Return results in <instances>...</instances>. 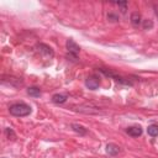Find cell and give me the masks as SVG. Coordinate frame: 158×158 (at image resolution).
I'll use <instances>...</instances> for the list:
<instances>
[{
	"label": "cell",
	"mask_w": 158,
	"mask_h": 158,
	"mask_svg": "<svg viewBox=\"0 0 158 158\" xmlns=\"http://www.w3.org/2000/svg\"><path fill=\"white\" fill-rule=\"evenodd\" d=\"M5 135L7 136V138L10 139H15L16 138V135H15V132H14V130L12 128H10V127H6L5 128Z\"/></svg>",
	"instance_id": "cell-14"
},
{
	"label": "cell",
	"mask_w": 158,
	"mask_h": 158,
	"mask_svg": "<svg viewBox=\"0 0 158 158\" xmlns=\"http://www.w3.org/2000/svg\"><path fill=\"white\" fill-rule=\"evenodd\" d=\"M27 94L32 98H38V96H41V89L37 86H31L27 89Z\"/></svg>",
	"instance_id": "cell-10"
},
{
	"label": "cell",
	"mask_w": 158,
	"mask_h": 158,
	"mask_svg": "<svg viewBox=\"0 0 158 158\" xmlns=\"http://www.w3.org/2000/svg\"><path fill=\"white\" fill-rule=\"evenodd\" d=\"M120 152V147L115 143H107L106 144V153L109 156H116Z\"/></svg>",
	"instance_id": "cell-7"
},
{
	"label": "cell",
	"mask_w": 158,
	"mask_h": 158,
	"mask_svg": "<svg viewBox=\"0 0 158 158\" xmlns=\"http://www.w3.org/2000/svg\"><path fill=\"white\" fill-rule=\"evenodd\" d=\"M72 130L74 131V132H77V133H79L80 136H84V135H86L88 133V130L84 127V126H81V125H79V123H72Z\"/></svg>",
	"instance_id": "cell-9"
},
{
	"label": "cell",
	"mask_w": 158,
	"mask_h": 158,
	"mask_svg": "<svg viewBox=\"0 0 158 158\" xmlns=\"http://www.w3.org/2000/svg\"><path fill=\"white\" fill-rule=\"evenodd\" d=\"M9 111L12 116H16V117H23V116H27L31 114L32 109L30 105L25 104V102H16V104H12L10 105L9 107Z\"/></svg>",
	"instance_id": "cell-1"
},
{
	"label": "cell",
	"mask_w": 158,
	"mask_h": 158,
	"mask_svg": "<svg viewBox=\"0 0 158 158\" xmlns=\"http://www.w3.org/2000/svg\"><path fill=\"white\" fill-rule=\"evenodd\" d=\"M130 20H131V23H132L135 27H138V26L142 23V17H141V14H139L138 11H133V12L131 14Z\"/></svg>",
	"instance_id": "cell-5"
},
{
	"label": "cell",
	"mask_w": 158,
	"mask_h": 158,
	"mask_svg": "<svg viewBox=\"0 0 158 158\" xmlns=\"http://www.w3.org/2000/svg\"><path fill=\"white\" fill-rule=\"evenodd\" d=\"M2 158H5V157H2Z\"/></svg>",
	"instance_id": "cell-16"
},
{
	"label": "cell",
	"mask_w": 158,
	"mask_h": 158,
	"mask_svg": "<svg viewBox=\"0 0 158 158\" xmlns=\"http://www.w3.org/2000/svg\"><path fill=\"white\" fill-rule=\"evenodd\" d=\"M115 4L121 9V12H122V14H126L127 5H128V2H127V1H117V2H115Z\"/></svg>",
	"instance_id": "cell-13"
},
{
	"label": "cell",
	"mask_w": 158,
	"mask_h": 158,
	"mask_svg": "<svg viewBox=\"0 0 158 158\" xmlns=\"http://www.w3.org/2000/svg\"><path fill=\"white\" fill-rule=\"evenodd\" d=\"M142 26H143V30H152L153 28V21L152 20H143L142 21Z\"/></svg>",
	"instance_id": "cell-12"
},
{
	"label": "cell",
	"mask_w": 158,
	"mask_h": 158,
	"mask_svg": "<svg viewBox=\"0 0 158 158\" xmlns=\"http://www.w3.org/2000/svg\"><path fill=\"white\" fill-rule=\"evenodd\" d=\"M85 86L90 90H96L99 86H100V78L95 74L93 75H89L86 79H85Z\"/></svg>",
	"instance_id": "cell-3"
},
{
	"label": "cell",
	"mask_w": 158,
	"mask_h": 158,
	"mask_svg": "<svg viewBox=\"0 0 158 158\" xmlns=\"http://www.w3.org/2000/svg\"><path fill=\"white\" fill-rule=\"evenodd\" d=\"M37 48H38V51H40L41 53L46 54L47 57H51V58H53V56H54V52H53V49H52L49 46H47V44H44V43H40V44H37Z\"/></svg>",
	"instance_id": "cell-4"
},
{
	"label": "cell",
	"mask_w": 158,
	"mask_h": 158,
	"mask_svg": "<svg viewBox=\"0 0 158 158\" xmlns=\"http://www.w3.org/2000/svg\"><path fill=\"white\" fill-rule=\"evenodd\" d=\"M67 99H68L67 94H54L52 96V102H54V104H63V102L67 101Z\"/></svg>",
	"instance_id": "cell-8"
},
{
	"label": "cell",
	"mask_w": 158,
	"mask_h": 158,
	"mask_svg": "<svg viewBox=\"0 0 158 158\" xmlns=\"http://www.w3.org/2000/svg\"><path fill=\"white\" fill-rule=\"evenodd\" d=\"M147 132H148V135L152 136V137L158 136V125H149L148 128H147Z\"/></svg>",
	"instance_id": "cell-11"
},
{
	"label": "cell",
	"mask_w": 158,
	"mask_h": 158,
	"mask_svg": "<svg viewBox=\"0 0 158 158\" xmlns=\"http://www.w3.org/2000/svg\"><path fill=\"white\" fill-rule=\"evenodd\" d=\"M107 20L114 22V21H117V20H118V16H117V15H114V14H109V15H107Z\"/></svg>",
	"instance_id": "cell-15"
},
{
	"label": "cell",
	"mask_w": 158,
	"mask_h": 158,
	"mask_svg": "<svg viewBox=\"0 0 158 158\" xmlns=\"http://www.w3.org/2000/svg\"><path fill=\"white\" fill-rule=\"evenodd\" d=\"M65 48H67V52H68L67 58H69L73 62H78V54L80 52V47L72 38H69L65 42Z\"/></svg>",
	"instance_id": "cell-2"
},
{
	"label": "cell",
	"mask_w": 158,
	"mask_h": 158,
	"mask_svg": "<svg viewBox=\"0 0 158 158\" xmlns=\"http://www.w3.org/2000/svg\"><path fill=\"white\" fill-rule=\"evenodd\" d=\"M126 132L130 136H132V137H138V136L142 135L143 131H142V127L141 126H131V127H127Z\"/></svg>",
	"instance_id": "cell-6"
}]
</instances>
